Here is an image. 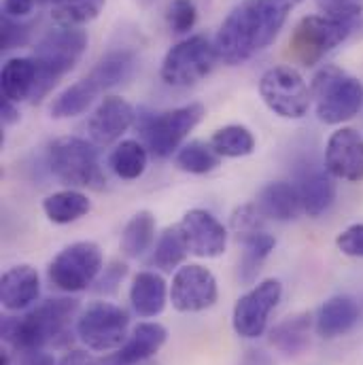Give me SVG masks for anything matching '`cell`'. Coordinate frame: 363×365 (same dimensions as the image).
I'll use <instances>...</instances> for the list:
<instances>
[{"label":"cell","mask_w":363,"mask_h":365,"mask_svg":"<svg viewBox=\"0 0 363 365\" xmlns=\"http://www.w3.org/2000/svg\"><path fill=\"white\" fill-rule=\"evenodd\" d=\"M36 2L34 0H4L2 2V11L6 17H13V19H21L26 15H30L32 6Z\"/></svg>","instance_id":"41"},{"label":"cell","mask_w":363,"mask_h":365,"mask_svg":"<svg viewBox=\"0 0 363 365\" xmlns=\"http://www.w3.org/2000/svg\"><path fill=\"white\" fill-rule=\"evenodd\" d=\"M179 227H181L183 238L191 255L202 257V259H215L225 253L227 230L208 210H202V208L187 210L183 215Z\"/></svg>","instance_id":"14"},{"label":"cell","mask_w":363,"mask_h":365,"mask_svg":"<svg viewBox=\"0 0 363 365\" xmlns=\"http://www.w3.org/2000/svg\"><path fill=\"white\" fill-rule=\"evenodd\" d=\"M336 247L342 255L363 259V223H353L336 236Z\"/></svg>","instance_id":"38"},{"label":"cell","mask_w":363,"mask_h":365,"mask_svg":"<svg viewBox=\"0 0 363 365\" xmlns=\"http://www.w3.org/2000/svg\"><path fill=\"white\" fill-rule=\"evenodd\" d=\"M302 0H245L221 24L215 49L223 64L238 66L270 47Z\"/></svg>","instance_id":"1"},{"label":"cell","mask_w":363,"mask_h":365,"mask_svg":"<svg viewBox=\"0 0 363 365\" xmlns=\"http://www.w3.org/2000/svg\"><path fill=\"white\" fill-rule=\"evenodd\" d=\"M138 6H143V9H147V6H151V4H155L158 0H134Z\"/></svg>","instance_id":"46"},{"label":"cell","mask_w":363,"mask_h":365,"mask_svg":"<svg viewBox=\"0 0 363 365\" xmlns=\"http://www.w3.org/2000/svg\"><path fill=\"white\" fill-rule=\"evenodd\" d=\"M24 365H58V364H56V359H53L51 355H47V353H43V351H39V353L28 355V359H26V364Z\"/></svg>","instance_id":"44"},{"label":"cell","mask_w":363,"mask_h":365,"mask_svg":"<svg viewBox=\"0 0 363 365\" xmlns=\"http://www.w3.org/2000/svg\"><path fill=\"white\" fill-rule=\"evenodd\" d=\"M315 319L308 312H297L274 325L270 331V344L285 355L302 353L310 342V327Z\"/></svg>","instance_id":"24"},{"label":"cell","mask_w":363,"mask_h":365,"mask_svg":"<svg viewBox=\"0 0 363 365\" xmlns=\"http://www.w3.org/2000/svg\"><path fill=\"white\" fill-rule=\"evenodd\" d=\"M136 68V58L132 51L128 49H119V51H111L106 53L88 75L91 83L98 88V91L111 90L117 88L121 83H126Z\"/></svg>","instance_id":"25"},{"label":"cell","mask_w":363,"mask_h":365,"mask_svg":"<svg viewBox=\"0 0 363 365\" xmlns=\"http://www.w3.org/2000/svg\"><path fill=\"white\" fill-rule=\"evenodd\" d=\"M359 317L362 310L353 297L334 295L327 302H323L319 312L315 314V331L327 340L342 338L359 323Z\"/></svg>","instance_id":"17"},{"label":"cell","mask_w":363,"mask_h":365,"mask_svg":"<svg viewBox=\"0 0 363 365\" xmlns=\"http://www.w3.org/2000/svg\"><path fill=\"white\" fill-rule=\"evenodd\" d=\"M130 302H132V308L136 310V314H140L145 319L162 314V310L166 308V302H168L166 280L151 270L138 272L130 287Z\"/></svg>","instance_id":"21"},{"label":"cell","mask_w":363,"mask_h":365,"mask_svg":"<svg viewBox=\"0 0 363 365\" xmlns=\"http://www.w3.org/2000/svg\"><path fill=\"white\" fill-rule=\"evenodd\" d=\"M325 170L334 179L362 181L363 136L355 128H340L332 132L325 145Z\"/></svg>","instance_id":"15"},{"label":"cell","mask_w":363,"mask_h":365,"mask_svg":"<svg viewBox=\"0 0 363 365\" xmlns=\"http://www.w3.org/2000/svg\"><path fill=\"white\" fill-rule=\"evenodd\" d=\"M100 91L91 83L90 79H81L77 83H73L71 88L60 91L53 102H51V117L53 119H71L77 115H83L96 100Z\"/></svg>","instance_id":"30"},{"label":"cell","mask_w":363,"mask_h":365,"mask_svg":"<svg viewBox=\"0 0 363 365\" xmlns=\"http://www.w3.org/2000/svg\"><path fill=\"white\" fill-rule=\"evenodd\" d=\"M202 119H204V106L200 102H191L166 113L143 115L138 121V130L145 140V147L155 158H168L177 153L183 140L189 136V132L195 130V125Z\"/></svg>","instance_id":"7"},{"label":"cell","mask_w":363,"mask_h":365,"mask_svg":"<svg viewBox=\"0 0 363 365\" xmlns=\"http://www.w3.org/2000/svg\"><path fill=\"white\" fill-rule=\"evenodd\" d=\"M321 15L338 19V21H349L357 19L363 13V0H315Z\"/></svg>","instance_id":"36"},{"label":"cell","mask_w":363,"mask_h":365,"mask_svg":"<svg viewBox=\"0 0 363 365\" xmlns=\"http://www.w3.org/2000/svg\"><path fill=\"white\" fill-rule=\"evenodd\" d=\"M213 149L221 158H247L255 151V138L245 125H225L219 128L210 138Z\"/></svg>","instance_id":"34"},{"label":"cell","mask_w":363,"mask_h":365,"mask_svg":"<svg viewBox=\"0 0 363 365\" xmlns=\"http://www.w3.org/2000/svg\"><path fill=\"white\" fill-rule=\"evenodd\" d=\"M217 297L219 287L215 274L200 264H185L173 276L170 302L179 312H202L215 306Z\"/></svg>","instance_id":"13"},{"label":"cell","mask_w":363,"mask_h":365,"mask_svg":"<svg viewBox=\"0 0 363 365\" xmlns=\"http://www.w3.org/2000/svg\"><path fill=\"white\" fill-rule=\"evenodd\" d=\"M2 98L11 102L32 100L34 86H36V64L32 58H11L2 66L0 75Z\"/></svg>","instance_id":"23"},{"label":"cell","mask_w":363,"mask_h":365,"mask_svg":"<svg viewBox=\"0 0 363 365\" xmlns=\"http://www.w3.org/2000/svg\"><path fill=\"white\" fill-rule=\"evenodd\" d=\"M88 32L81 28H64L58 26L49 30L34 47L32 60L36 64V86L32 93V102H41L53 90L62 77H66L83 58L88 49Z\"/></svg>","instance_id":"3"},{"label":"cell","mask_w":363,"mask_h":365,"mask_svg":"<svg viewBox=\"0 0 363 365\" xmlns=\"http://www.w3.org/2000/svg\"><path fill=\"white\" fill-rule=\"evenodd\" d=\"M310 91L317 102V117L327 125H340L363 108V83L334 64L315 75Z\"/></svg>","instance_id":"4"},{"label":"cell","mask_w":363,"mask_h":365,"mask_svg":"<svg viewBox=\"0 0 363 365\" xmlns=\"http://www.w3.org/2000/svg\"><path fill=\"white\" fill-rule=\"evenodd\" d=\"M153 240H155V217L149 210H140L126 223L119 247L126 257L136 259L151 249Z\"/></svg>","instance_id":"28"},{"label":"cell","mask_w":363,"mask_h":365,"mask_svg":"<svg viewBox=\"0 0 363 365\" xmlns=\"http://www.w3.org/2000/svg\"><path fill=\"white\" fill-rule=\"evenodd\" d=\"M242 240V259H240V280L251 284L262 270V264L270 257L276 247L274 236L264 230H255L249 234L238 236Z\"/></svg>","instance_id":"27"},{"label":"cell","mask_w":363,"mask_h":365,"mask_svg":"<svg viewBox=\"0 0 363 365\" xmlns=\"http://www.w3.org/2000/svg\"><path fill=\"white\" fill-rule=\"evenodd\" d=\"M282 295V284L276 278H266L249 289L234 306L232 325L240 338L255 340L264 336L268 327L270 312L278 306Z\"/></svg>","instance_id":"12"},{"label":"cell","mask_w":363,"mask_h":365,"mask_svg":"<svg viewBox=\"0 0 363 365\" xmlns=\"http://www.w3.org/2000/svg\"><path fill=\"white\" fill-rule=\"evenodd\" d=\"M34 2H36V4H47V2H51V4H53L56 0H34Z\"/></svg>","instance_id":"47"},{"label":"cell","mask_w":363,"mask_h":365,"mask_svg":"<svg viewBox=\"0 0 363 365\" xmlns=\"http://www.w3.org/2000/svg\"><path fill=\"white\" fill-rule=\"evenodd\" d=\"M168 340V331L164 325L160 323H138L132 334L128 336V340L123 342V346L117 351V361L121 365H138L151 361L160 349L166 344Z\"/></svg>","instance_id":"19"},{"label":"cell","mask_w":363,"mask_h":365,"mask_svg":"<svg viewBox=\"0 0 363 365\" xmlns=\"http://www.w3.org/2000/svg\"><path fill=\"white\" fill-rule=\"evenodd\" d=\"M90 210L91 202L88 200V195L73 187L56 191L43 200V212L47 215V219L51 223H58V225L75 223L81 217H86Z\"/></svg>","instance_id":"26"},{"label":"cell","mask_w":363,"mask_h":365,"mask_svg":"<svg viewBox=\"0 0 363 365\" xmlns=\"http://www.w3.org/2000/svg\"><path fill=\"white\" fill-rule=\"evenodd\" d=\"M187 253H189V249H187V242L183 238L181 227L170 225L160 234L153 257H151V264L155 268H160L162 272H173V270H179V266L185 262Z\"/></svg>","instance_id":"31"},{"label":"cell","mask_w":363,"mask_h":365,"mask_svg":"<svg viewBox=\"0 0 363 365\" xmlns=\"http://www.w3.org/2000/svg\"><path fill=\"white\" fill-rule=\"evenodd\" d=\"M260 96L274 115L282 119H302L312 100V91L293 66H272L260 79Z\"/></svg>","instance_id":"10"},{"label":"cell","mask_w":363,"mask_h":365,"mask_svg":"<svg viewBox=\"0 0 363 365\" xmlns=\"http://www.w3.org/2000/svg\"><path fill=\"white\" fill-rule=\"evenodd\" d=\"M49 170L58 181L68 187H104V175L100 170L96 145L86 138L64 136L49 145L47 153Z\"/></svg>","instance_id":"5"},{"label":"cell","mask_w":363,"mask_h":365,"mask_svg":"<svg viewBox=\"0 0 363 365\" xmlns=\"http://www.w3.org/2000/svg\"><path fill=\"white\" fill-rule=\"evenodd\" d=\"M128 312L111 302H91L77 319V336L93 353L119 351L128 340Z\"/></svg>","instance_id":"9"},{"label":"cell","mask_w":363,"mask_h":365,"mask_svg":"<svg viewBox=\"0 0 363 365\" xmlns=\"http://www.w3.org/2000/svg\"><path fill=\"white\" fill-rule=\"evenodd\" d=\"M58 365H102V364H98V361L91 357L90 353H86V351H68V353L60 359V364Z\"/></svg>","instance_id":"42"},{"label":"cell","mask_w":363,"mask_h":365,"mask_svg":"<svg viewBox=\"0 0 363 365\" xmlns=\"http://www.w3.org/2000/svg\"><path fill=\"white\" fill-rule=\"evenodd\" d=\"M166 21L173 34H187L198 21V9L193 0H173L168 4Z\"/></svg>","instance_id":"35"},{"label":"cell","mask_w":363,"mask_h":365,"mask_svg":"<svg viewBox=\"0 0 363 365\" xmlns=\"http://www.w3.org/2000/svg\"><path fill=\"white\" fill-rule=\"evenodd\" d=\"M353 24L338 21L325 15H308L297 21L289 36L287 53L293 62L310 68L319 64L329 51H334L340 43L351 34Z\"/></svg>","instance_id":"6"},{"label":"cell","mask_w":363,"mask_h":365,"mask_svg":"<svg viewBox=\"0 0 363 365\" xmlns=\"http://www.w3.org/2000/svg\"><path fill=\"white\" fill-rule=\"evenodd\" d=\"M41 293V278L36 268L21 264L13 266L0 278V302L6 310H26Z\"/></svg>","instance_id":"18"},{"label":"cell","mask_w":363,"mask_h":365,"mask_svg":"<svg viewBox=\"0 0 363 365\" xmlns=\"http://www.w3.org/2000/svg\"><path fill=\"white\" fill-rule=\"evenodd\" d=\"M104 257L96 242L81 240L62 249L49 264V282L64 293L86 291L98 278Z\"/></svg>","instance_id":"11"},{"label":"cell","mask_w":363,"mask_h":365,"mask_svg":"<svg viewBox=\"0 0 363 365\" xmlns=\"http://www.w3.org/2000/svg\"><path fill=\"white\" fill-rule=\"evenodd\" d=\"M79 312V299L56 297L34 306L24 317L2 321V340L26 355L43 351L47 344H62Z\"/></svg>","instance_id":"2"},{"label":"cell","mask_w":363,"mask_h":365,"mask_svg":"<svg viewBox=\"0 0 363 365\" xmlns=\"http://www.w3.org/2000/svg\"><path fill=\"white\" fill-rule=\"evenodd\" d=\"M0 36H2V43H0V49L2 51H9V49H15V47H21L26 45L28 36H30V24H21V21H15L13 17H2V24H0Z\"/></svg>","instance_id":"37"},{"label":"cell","mask_w":363,"mask_h":365,"mask_svg":"<svg viewBox=\"0 0 363 365\" xmlns=\"http://www.w3.org/2000/svg\"><path fill=\"white\" fill-rule=\"evenodd\" d=\"M106 0H56L51 6V19L64 28H81L93 21Z\"/></svg>","instance_id":"32"},{"label":"cell","mask_w":363,"mask_h":365,"mask_svg":"<svg viewBox=\"0 0 363 365\" xmlns=\"http://www.w3.org/2000/svg\"><path fill=\"white\" fill-rule=\"evenodd\" d=\"M242 365H272V361H270L264 353H260V351H251V353L245 357Z\"/></svg>","instance_id":"45"},{"label":"cell","mask_w":363,"mask_h":365,"mask_svg":"<svg viewBox=\"0 0 363 365\" xmlns=\"http://www.w3.org/2000/svg\"><path fill=\"white\" fill-rule=\"evenodd\" d=\"M217 60L215 43L204 34H193L168 49L162 60L160 77L170 88H191L213 73Z\"/></svg>","instance_id":"8"},{"label":"cell","mask_w":363,"mask_h":365,"mask_svg":"<svg viewBox=\"0 0 363 365\" xmlns=\"http://www.w3.org/2000/svg\"><path fill=\"white\" fill-rule=\"evenodd\" d=\"M136 121L134 106L121 96H106L91 113L88 121L90 140L96 147L117 143Z\"/></svg>","instance_id":"16"},{"label":"cell","mask_w":363,"mask_h":365,"mask_svg":"<svg viewBox=\"0 0 363 365\" xmlns=\"http://www.w3.org/2000/svg\"><path fill=\"white\" fill-rule=\"evenodd\" d=\"M19 119V110L15 106V102L11 100H2V123L4 125H11Z\"/></svg>","instance_id":"43"},{"label":"cell","mask_w":363,"mask_h":365,"mask_svg":"<svg viewBox=\"0 0 363 365\" xmlns=\"http://www.w3.org/2000/svg\"><path fill=\"white\" fill-rule=\"evenodd\" d=\"M262 217H264V215L260 212L257 206L245 204V206H240V208L232 215V227H234V232H236L238 236L249 234V232H255V230H260Z\"/></svg>","instance_id":"39"},{"label":"cell","mask_w":363,"mask_h":365,"mask_svg":"<svg viewBox=\"0 0 363 365\" xmlns=\"http://www.w3.org/2000/svg\"><path fill=\"white\" fill-rule=\"evenodd\" d=\"M128 274V266L126 264H119V262H113L108 268H104V276L98 280V291H104V293H111L117 289V284L123 280V276Z\"/></svg>","instance_id":"40"},{"label":"cell","mask_w":363,"mask_h":365,"mask_svg":"<svg viewBox=\"0 0 363 365\" xmlns=\"http://www.w3.org/2000/svg\"><path fill=\"white\" fill-rule=\"evenodd\" d=\"M300 197L308 217H321L336 200V182L327 170H308L300 179Z\"/></svg>","instance_id":"22"},{"label":"cell","mask_w":363,"mask_h":365,"mask_svg":"<svg viewBox=\"0 0 363 365\" xmlns=\"http://www.w3.org/2000/svg\"><path fill=\"white\" fill-rule=\"evenodd\" d=\"M149 162L147 147L138 140H121L108 155V166L111 170L123 179V181H134L145 175Z\"/></svg>","instance_id":"29"},{"label":"cell","mask_w":363,"mask_h":365,"mask_svg":"<svg viewBox=\"0 0 363 365\" xmlns=\"http://www.w3.org/2000/svg\"><path fill=\"white\" fill-rule=\"evenodd\" d=\"M219 162H221V155L213 149L210 143H204V140H191L183 145L175 158V164L183 173H189V175H208L219 166Z\"/></svg>","instance_id":"33"},{"label":"cell","mask_w":363,"mask_h":365,"mask_svg":"<svg viewBox=\"0 0 363 365\" xmlns=\"http://www.w3.org/2000/svg\"><path fill=\"white\" fill-rule=\"evenodd\" d=\"M255 206L264 217H270L274 221H291L304 210L297 185L287 181H274L262 187Z\"/></svg>","instance_id":"20"}]
</instances>
